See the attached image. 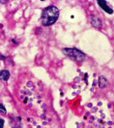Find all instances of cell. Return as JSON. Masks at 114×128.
Here are the masks:
<instances>
[{"mask_svg":"<svg viewBox=\"0 0 114 128\" xmlns=\"http://www.w3.org/2000/svg\"><path fill=\"white\" fill-rule=\"evenodd\" d=\"M62 52L65 56L76 61H82L86 57L84 53L74 48H64L62 50Z\"/></svg>","mask_w":114,"mask_h":128,"instance_id":"2","label":"cell"},{"mask_svg":"<svg viewBox=\"0 0 114 128\" xmlns=\"http://www.w3.org/2000/svg\"><path fill=\"white\" fill-rule=\"evenodd\" d=\"M97 2L99 6L106 12L110 14L114 13V10L107 4L106 2V0H100L97 1Z\"/></svg>","mask_w":114,"mask_h":128,"instance_id":"3","label":"cell"},{"mask_svg":"<svg viewBox=\"0 0 114 128\" xmlns=\"http://www.w3.org/2000/svg\"><path fill=\"white\" fill-rule=\"evenodd\" d=\"M0 112L3 113L4 114H6L7 112L6 108L2 104H0Z\"/></svg>","mask_w":114,"mask_h":128,"instance_id":"7","label":"cell"},{"mask_svg":"<svg viewBox=\"0 0 114 128\" xmlns=\"http://www.w3.org/2000/svg\"><path fill=\"white\" fill-rule=\"evenodd\" d=\"M12 41L13 42H14V44H18V42H17L16 41V40H14V39H13L12 40Z\"/></svg>","mask_w":114,"mask_h":128,"instance_id":"9","label":"cell"},{"mask_svg":"<svg viewBox=\"0 0 114 128\" xmlns=\"http://www.w3.org/2000/svg\"><path fill=\"white\" fill-rule=\"evenodd\" d=\"M7 0H0V2L2 3V4H5L7 2Z\"/></svg>","mask_w":114,"mask_h":128,"instance_id":"10","label":"cell"},{"mask_svg":"<svg viewBox=\"0 0 114 128\" xmlns=\"http://www.w3.org/2000/svg\"><path fill=\"white\" fill-rule=\"evenodd\" d=\"M10 74L7 70H2L0 72V79L4 81H7L10 78Z\"/></svg>","mask_w":114,"mask_h":128,"instance_id":"6","label":"cell"},{"mask_svg":"<svg viewBox=\"0 0 114 128\" xmlns=\"http://www.w3.org/2000/svg\"><path fill=\"white\" fill-rule=\"evenodd\" d=\"M59 15L60 12L56 7L54 6L47 7L42 12V24L44 26L52 24L58 20Z\"/></svg>","mask_w":114,"mask_h":128,"instance_id":"1","label":"cell"},{"mask_svg":"<svg viewBox=\"0 0 114 128\" xmlns=\"http://www.w3.org/2000/svg\"><path fill=\"white\" fill-rule=\"evenodd\" d=\"M99 87L101 88H106L108 86V81L103 76H100L98 79Z\"/></svg>","mask_w":114,"mask_h":128,"instance_id":"5","label":"cell"},{"mask_svg":"<svg viewBox=\"0 0 114 128\" xmlns=\"http://www.w3.org/2000/svg\"><path fill=\"white\" fill-rule=\"evenodd\" d=\"M91 23L93 26L97 28L100 29L102 27V21L99 18L94 16L92 18Z\"/></svg>","mask_w":114,"mask_h":128,"instance_id":"4","label":"cell"},{"mask_svg":"<svg viewBox=\"0 0 114 128\" xmlns=\"http://www.w3.org/2000/svg\"><path fill=\"white\" fill-rule=\"evenodd\" d=\"M4 120L0 118V128H4Z\"/></svg>","mask_w":114,"mask_h":128,"instance_id":"8","label":"cell"}]
</instances>
